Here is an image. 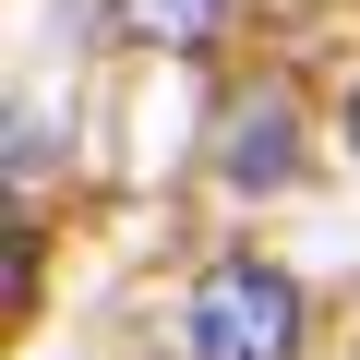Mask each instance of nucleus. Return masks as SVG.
Masks as SVG:
<instances>
[{
	"label": "nucleus",
	"instance_id": "obj_1",
	"mask_svg": "<svg viewBox=\"0 0 360 360\" xmlns=\"http://www.w3.org/2000/svg\"><path fill=\"white\" fill-rule=\"evenodd\" d=\"M180 348H193V360H288V348H300V288H288L276 264L229 252V264H205V276H193Z\"/></svg>",
	"mask_w": 360,
	"mask_h": 360
},
{
	"label": "nucleus",
	"instance_id": "obj_2",
	"mask_svg": "<svg viewBox=\"0 0 360 360\" xmlns=\"http://www.w3.org/2000/svg\"><path fill=\"white\" fill-rule=\"evenodd\" d=\"M288 168H300V156H288V108H276V96L240 108V120H229V180H240V193H276Z\"/></svg>",
	"mask_w": 360,
	"mask_h": 360
},
{
	"label": "nucleus",
	"instance_id": "obj_3",
	"mask_svg": "<svg viewBox=\"0 0 360 360\" xmlns=\"http://www.w3.org/2000/svg\"><path fill=\"white\" fill-rule=\"evenodd\" d=\"M217 13H229V0H120V25H132L144 49H205Z\"/></svg>",
	"mask_w": 360,
	"mask_h": 360
},
{
	"label": "nucleus",
	"instance_id": "obj_4",
	"mask_svg": "<svg viewBox=\"0 0 360 360\" xmlns=\"http://www.w3.org/2000/svg\"><path fill=\"white\" fill-rule=\"evenodd\" d=\"M336 132H348V156H360V84H348V108H336Z\"/></svg>",
	"mask_w": 360,
	"mask_h": 360
}]
</instances>
